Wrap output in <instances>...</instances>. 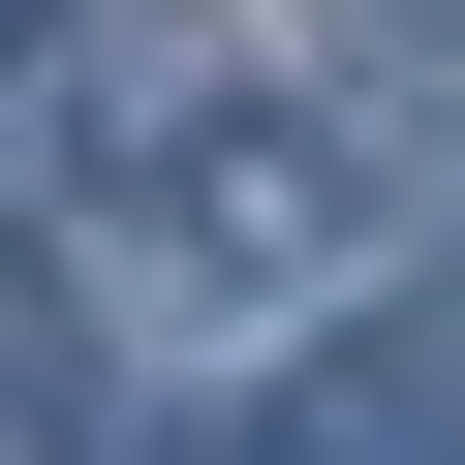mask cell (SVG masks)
Listing matches in <instances>:
<instances>
[{"label": "cell", "instance_id": "obj_1", "mask_svg": "<svg viewBox=\"0 0 465 465\" xmlns=\"http://www.w3.org/2000/svg\"><path fill=\"white\" fill-rule=\"evenodd\" d=\"M280 465H465V280H434V311H372V341H311Z\"/></svg>", "mask_w": 465, "mask_h": 465}, {"label": "cell", "instance_id": "obj_2", "mask_svg": "<svg viewBox=\"0 0 465 465\" xmlns=\"http://www.w3.org/2000/svg\"><path fill=\"white\" fill-rule=\"evenodd\" d=\"M0 465H124L94 434V280H0Z\"/></svg>", "mask_w": 465, "mask_h": 465}, {"label": "cell", "instance_id": "obj_3", "mask_svg": "<svg viewBox=\"0 0 465 465\" xmlns=\"http://www.w3.org/2000/svg\"><path fill=\"white\" fill-rule=\"evenodd\" d=\"M311 32H341V94H372V124H465V0H311Z\"/></svg>", "mask_w": 465, "mask_h": 465}]
</instances>
